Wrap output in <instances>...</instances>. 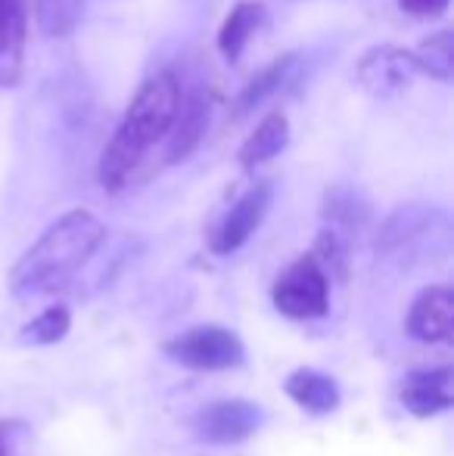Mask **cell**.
I'll use <instances>...</instances> for the list:
<instances>
[{
  "label": "cell",
  "instance_id": "cell-11",
  "mask_svg": "<svg viewBox=\"0 0 454 456\" xmlns=\"http://www.w3.org/2000/svg\"><path fill=\"white\" fill-rule=\"evenodd\" d=\"M451 382H454L451 366L417 370L401 382V403H405L408 413H414L417 419H430V416H436V413H445L454 403Z\"/></svg>",
  "mask_w": 454,
  "mask_h": 456
},
{
  "label": "cell",
  "instance_id": "cell-10",
  "mask_svg": "<svg viewBox=\"0 0 454 456\" xmlns=\"http://www.w3.org/2000/svg\"><path fill=\"white\" fill-rule=\"evenodd\" d=\"M29 0H0V87H16L25 69Z\"/></svg>",
  "mask_w": 454,
  "mask_h": 456
},
{
  "label": "cell",
  "instance_id": "cell-2",
  "mask_svg": "<svg viewBox=\"0 0 454 456\" xmlns=\"http://www.w3.org/2000/svg\"><path fill=\"white\" fill-rule=\"evenodd\" d=\"M106 240V227L97 215L85 208L66 211L56 217L41 240L12 265L10 271V292L19 301L47 298V295L66 289L81 267L94 258Z\"/></svg>",
  "mask_w": 454,
  "mask_h": 456
},
{
  "label": "cell",
  "instance_id": "cell-3",
  "mask_svg": "<svg viewBox=\"0 0 454 456\" xmlns=\"http://www.w3.org/2000/svg\"><path fill=\"white\" fill-rule=\"evenodd\" d=\"M162 351L169 361L200 372L236 370L243 363V357H246L240 336L225 330V326H194V330L169 338L162 345Z\"/></svg>",
  "mask_w": 454,
  "mask_h": 456
},
{
  "label": "cell",
  "instance_id": "cell-5",
  "mask_svg": "<svg viewBox=\"0 0 454 456\" xmlns=\"http://www.w3.org/2000/svg\"><path fill=\"white\" fill-rule=\"evenodd\" d=\"M271 199H274L271 181H259L249 186V190L225 211V217L215 224L212 236H209V248H212L215 255H234L236 248L246 246L249 236L265 221L268 208H271Z\"/></svg>",
  "mask_w": 454,
  "mask_h": 456
},
{
  "label": "cell",
  "instance_id": "cell-17",
  "mask_svg": "<svg viewBox=\"0 0 454 456\" xmlns=\"http://www.w3.org/2000/svg\"><path fill=\"white\" fill-rule=\"evenodd\" d=\"M367 202L361 199V192L349 190V186H334V190H327V196H324V217H327L334 233H340V230H358L364 221H367Z\"/></svg>",
  "mask_w": 454,
  "mask_h": 456
},
{
  "label": "cell",
  "instance_id": "cell-14",
  "mask_svg": "<svg viewBox=\"0 0 454 456\" xmlns=\"http://www.w3.org/2000/svg\"><path fill=\"white\" fill-rule=\"evenodd\" d=\"M265 19H268V10H265L261 0H240V4L227 12L225 22H221V28H219L221 56H225L227 62L240 60L243 50H246V44H249V37L265 25Z\"/></svg>",
  "mask_w": 454,
  "mask_h": 456
},
{
  "label": "cell",
  "instance_id": "cell-7",
  "mask_svg": "<svg viewBox=\"0 0 454 456\" xmlns=\"http://www.w3.org/2000/svg\"><path fill=\"white\" fill-rule=\"evenodd\" d=\"M414 53L405 47H374L358 62V85L374 96H395L414 85L417 78Z\"/></svg>",
  "mask_w": 454,
  "mask_h": 456
},
{
  "label": "cell",
  "instance_id": "cell-15",
  "mask_svg": "<svg viewBox=\"0 0 454 456\" xmlns=\"http://www.w3.org/2000/svg\"><path fill=\"white\" fill-rule=\"evenodd\" d=\"M286 395L299 403L302 410L315 416H327L340 407V385H336L334 376L318 370H296L290 379H286Z\"/></svg>",
  "mask_w": 454,
  "mask_h": 456
},
{
  "label": "cell",
  "instance_id": "cell-1",
  "mask_svg": "<svg viewBox=\"0 0 454 456\" xmlns=\"http://www.w3.org/2000/svg\"><path fill=\"white\" fill-rule=\"evenodd\" d=\"M181 78L171 69L150 75L134 91L119 127L97 162V183L106 192H121L137 183L153 152L165 150V140L175 125L177 106H181Z\"/></svg>",
  "mask_w": 454,
  "mask_h": 456
},
{
  "label": "cell",
  "instance_id": "cell-18",
  "mask_svg": "<svg viewBox=\"0 0 454 456\" xmlns=\"http://www.w3.org/2000/svg\"><path fill=\"white\" fill-rule=\"evenodd\" d=\"M87 0H35L37 28L47 37H69L85 16Z\"/></svg>",
  "mask_w": 454,
  "mask_h": 456
},
{
  "label": "cell",
  "instance_id": "cell-20",
  "mask_svg": "<svg viewBox=\"0 0 454 456\" xmlns=\"http://www.w3.org/2000/svg\"><path fill=\"white\" fill-rule=\"evenodd\" d=\"M25 438V426L16 419H0V456H16L19 441Z\"/></svg>",
  "mask_w": 454,
  "mask_h": 456
},
{
  "label": "cell",
  "instance_id": "cell-21",
  "mask_svg": "<svg viewBox=\"0 0 454 456\" xmlns=\"http://www.w3.org/2000/svg\"><path fill=\"white\" fill-rule=\"evenodd\" d=\"M408 12L414 16H426V19H436L449 10V0H399Z\"/></svg>",
  "mask_w": 454,
  "mask_h": 456
},
{
  "label": "cell",
  "instance_id": "cell-19",
  "mask_svg": "<svg viewBox=\"0 0 454 456\" xmlns=\"http://www.w3.org/2000/svg\"><path fill=\"white\" fill-rule=\"evenodd\" d=\"M72 330V314L66 305H50L47 311L37 314L31 323L22 326L19 338L22 345H56L66 338V332Z\"/></svg>",
  "mask_w": 454,
  "mask_h": 456
},
{
  "label": "cell",
  "instance_id": "cell-9",
  "mask_svg": "<svg viewBox=\"0 0 454 456\" xmlns=\"http://www.w3.org/2000/svg\"><path fill=\"white\" fill-rule=\"evenodd\" d=\"M408 332L417 342H449L454 332V292L451 286H430L414 298L408 311Z\"/></svg>",
  "mask_w": 454,
  "mask_h": 456
},
{
  "label": "cell",
  "instance_id": "cell-12",
  "mask_svg": "<svg viewBox=\"0 0 454 456\" xmlns=\"http://www.w3.org/2000/svg\"><path fill=\"white\" fill-rule=\"evenodd\" d=\"M296 69H299V53H284V56H277V60L268 62V66H261L259 72L243 85V91L236 94V100H234L236 118L252 115L255 109L265 106L274 94L284 91V87L290 85L293 75H296Z\"/></svg>",
  "mask_w": 454,
  "mask_h": 456
},
{
  "label": "cell",
  "instance_id": "cell-4",
  "mask_svg": "<svg viewBox=\"0 0 454 456\" xmlns=\"http://www.w3.org/2000/svg\"><path fill=\"white\" fill-rule=\"evenodd\" d=\"M271 301L290 320L324 317L330 307V276L311 255H302L277 276L271 289Z\"/></svg>",
  "mask_w": 454,
  "mask_h": 456
},
{
  "label": "cell",
  "instance_id": "cell-6",
  "mask_svg": "<svg viewBox=\"0 0 454 456\" xmlns=\"http://www.w3.org/2000/svg\"><path fill=\"white\" fill-rule=\"evenodd\" d=\"M265 422L261 407L249 401H215L194 416V435L202 444L230 447L252 438Z\"/></svg>",
  "mask_w": 454,
  "mask_h": 456
},
{
  "label": "cell",
  "instance_id": "cell-16",
  "mask_svg": "<svg viewBox=\"0 0 454 456\" xmlns=\"http://www.w3.org/2000/svg\"><path fill=\"white\" fill-rule=\"evenodd\" d=\"M411 53L420 75H430V78L442 81V85H451L454 81V35L449 28L420 41V47L411 50Z\"/></svg>",
  "mask_w": 454,
  "mask_h": 456
},
{
  "label": "cell",
  "instance_id": "cell-8",
  "mask_svg": "<svg viewBox=\"0 0 454 456\" xmlns=\"http://www.w3.org/2000/svg\"><path fill=\"white\" fill-rule=\"evenodd\" d=\"M209 115H212L209 91L196 87V91L181 94V106H177L175 125H171V134L162 150V165H177L200 150L202 137L209 131Z\"/></svg>",
  "mask_w": 454,
  "mask_h": 456
},
{
  "label": "cell",
  "instance_id": "cell-13",
  "mask_svg": "<svg viewBox=\"0 0 454 456\" xmlns=\"http://www.w3.org/2000/svg\"><path fill=\"white\" fill-rule=\"evenodd\" d=\"M286 143H290V121H286V115L271 112L268 118H261L259 125H255V131L249 134L246 143L240 146L236 162H240L243 171L261 168V165H268L271 159H277L280 152L286 150Z\"/></svg>",
  "mask_w": 454,
  "mask_h": 456
}]
</instances>
